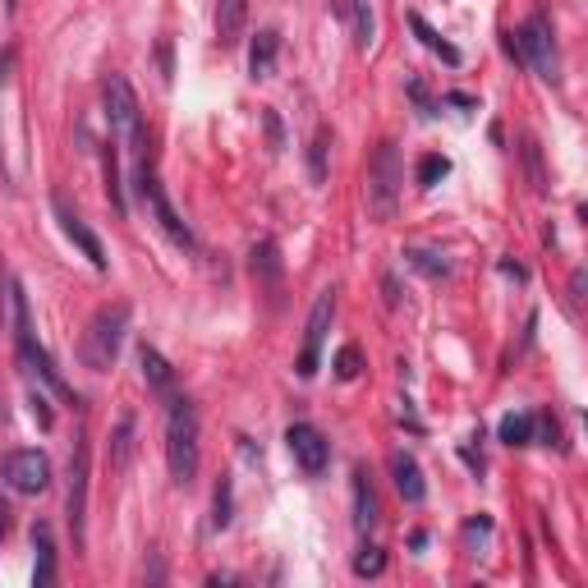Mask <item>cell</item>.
I'll use <instances>...</instances> for the list:
<instances>
[{
	"mask_svg": "<svg viewBox=\"0 0 588 588\" xmlns=\"http://www.w3.org/2000/svg\"><path fill=\"white\" fill-rule=\"evenodd\" d=\"M166 465H170V478L180 488H189L199 478V465H203V446H199V409L193 400L176 396L166 409Z\"/></svg>",
	"mask_w": 588,
	"mask_h": 588,
	"instance_id": "obj_1",
	"label": "cell"
},
{
	"mask_svg": "<svg viewBox=\"0 0 588 588\" xmlns=\"http://www.w3.org/2000/svg\"><path fill=\"white\" fill-rule=\"evenodd\" d=\"M101 97H106V120H111L116 143L129 147L134 166L147 161V157H143V152H147V124H143L139 93L129 88V79H124V74H111V79H106V88H101Z\"/></svg>",
	"mask_w": 588,
	"mask_h": 588,
	"instance_id": "obj_2",
	"label": "cell"
},
{
	"mask_svg": "<svg viewBox=\"0 0 588 588\" xmlns=\"http://www.w3.org/2000/svg\"><path fill=\"white\" fill-rule=\"evenodd\" d=\"M124 332H129V303H106V309H97L93 322H88V332H83V340H79L83 368H93V373H106V368L120 359Z\"/></svg>",
	"mask_w": 588,
	"mask_h": 588,
	"instance_id": "obj_3",
	"label": "cell"
},
{
	"mask_svg": "<svg viewBox=\"0 0 588 588\" xmlns=\"http://www.w3.org/2000/svg\"><path fill=\"white\" fill-rule=\"evenodd\" d=\"M400 189H405V161H400V147L386 139L377 143L373 161H368V212H373V221H396Z\"/></svg>",
	"mask_w": 588,
	"mask_h": 588,
	"instance_id": "obj_4",
	"label": "cell"
},
{
	"mask_svg": "<svg viewBox=\"0 0 588 588\" xmlns=\"http://www.w3.org/2000/svg\"><path fill=\"white\" fill-rule=\"evenodd\" d=\"M506 51L519 60V64H529V70L538 79H548L556 83L561 79V64H556V37H552V24L542 14L525 19L515 33H506Z\"/></svg>",
	"mask_w": 588,
	"mask_h": 588,
	"instance_id": "obj_5",
	"label": "cell"
},
{
	"mask_svg": "<svg viewBox=\"0 0 588 588\" xmlns=\"http://www.w3.org/2000/svg\"><path fill=\"white\" fill-rule=\"evenodd\" d=\"M134 184H139L143 199H147V207H152V216H157V226L166 230L170 244H176V249H199V239H193V230L184 226V216H180L176 207H170L166 189H161V180L147 170V161H139V166H134Z\"/></svg>",
	"mask_w": 588,
	"mask_h": 588,
	"instance_id": "obj_6",
	"label": "cell"
},
{
	"mask_svg": "<svg viewBox=\"0 0 588 588\" xmlns=\"http://www.w3.org/2000/svg\"><path fill=\"white\" fill-rule=\"evenodd\" d=\"M88 469H93L88 428H79L74 455H70V492H64V511H70V529H74L79 548H83V519H88Z\"/></svg>",
	"mask_w": 588,
	"mask_h": 588,
	"instance_id": "obj_7",
	"label": "cell"
},
{
	"mask_svg": "<svg viewBox=\"0 0 588 588\" xmlns=\"http://www.w3.org/2000/svg\"><path fill=\"white\" fill-rule=\"evenodd\" d=\"M332 322H336V290H322L317 303H313V313H309V326H303V350H299V363H295L299 377H317V368H322V345H326V332H332Z\"/></svg>",
	"mask_w": 588,
	"mask_h": 588,
	"instance_id": "obj_8",
	"label": "cell"
},
{
	"mask_svg": "<svg viewBox=\"0 0 588 588\" xmlns=\"http://www.w3.org/2000/svg\"><path fill=\"white\" fill-rule=\"evenodd\" d=\"M0 473H5V483L24 496H37L51 488V460L41 451H10L5 460H0Z\"/></svg>",
	"mask_w": 588,
	"mask_h": 588,
	"instance_id": "obj_9",
	"label": "cell"
},
{
	"mask_svg": "<svg viewBox=\"0 0 588 588\" xmlns=\"http://www.w3.org/2000/svg\"><path fill=\"white\" fill-rule=\"evenodd\" d=\"M51 207H56V221H60V230H64V239H70V244L83 253V257H88V263L97 267V272H106V267H111V263H106V249H101V239L88 230V221H83V216L70 207V203H64L60 199V193H56V199H51Z\"/></svg>",
	"mask_w": 588,
	"mask_h": 588,
	"instance_id": "obj_10",
	"label": "cell"
},
{
	"mask_svg": "<svg viewBox=\"0 0 588 588\" xmlns=\"http://www.w3.org/2000/svg\"><path fill=\"white\" fill-rule=\"evenodd\" d=\"M286 446H290L295 465H299L303 473H322L326 460H332V442H326L313 423H290V428H286Z\"/></svg>",
	"mask_w": 588,
	"mask_h": 588,
	"instance_id": "obj_11",
	"label": "cell"
},
{
	"mask_svg": "<svg viewBox=\"0 0 588 588\" xmlns=\"http://www.w3.org/2000/svg\"><path fill=\"white\" fill-rule=\"evenodd\" d=\"M391 478H396V492L409 501V506H419V501L428 496L423 469H419V460H413L409 451H396V455H391Z\"/></svg>",
	"mask_w": 588,
	"mask_h": 588,
	"instance_id": "obj_12",
	"label": "cell"
},
{
	"mask_svg": "<svg viewBox=\"0 0 588 588\" xmlns=\"http://www.w3.org/2000/svg\"><path fill=\"white\" fill-rule=\"evenodd\" d=\"M276 56H280V33L276 28H257L253 47H249V74L253 79H272L276 74Z\"/></svg>",
	"mask_w": 588,
	"mask_h": 588,
	"instance_id": "obj_13",
	"label": "cell"
},
{
	"mask_svg": "<svg viewBox=\"0 0 588 588\" xmlns=\"http://www.w3.org/2000/svg\"><path fill=\"white\" fill-rule=\"evenodd\" d=\"M249 24V0H216V41L235 47Z\"/></svg>",
	"mask_w": 588,
	"mask_h": 588,
	"instance_id": "obj_14",
	"label": "cell"
},
{
	"mask_svg": "<svg viewBox=\"0 0 588 588\" xmlns=\"http://www.w3.org/2000/svg\"><path fill=\"white\" fill-rule=\"evenodd\" d=\"M33 552H37L33 584L47 588L56 579V538H51V525H33Z\"/></svg>",
	"mask_w": 588,
	"mask_h": 588,
	"instance_id": "obj_15",
	"label": "cell"
},
{
	"mask_svg": "<svg viewBox=\"0 0 588 588\" xmlns=\"http://www.w3.org/2000/svg\"><path fill=\"white\" fill-rule=\"evenodd\" d=\"M355 529L359 533H368V529H373L377 525V492H373V483H368V469L359 465L355 469Z\"/></svg>",
	"mask_w": 588,
	"mask_h": 588,
	"instance_id": "obj_16",
	"label": "cell"
},
{
	"mask_svg": "<svg viewBox=\"0 0 588 588\" xmlns=\"http://www.w3.org/2000/svg\"><path fill=\"white\" fill-rule=\"evenodd\" d=\"M409 28H413V37H419V41H423V47H428L432 56H442L446 64H460V60H465V56H460V47H451V41H446L437 28H432L423 14H409Z\"/></svg>",
	"mask_w": 588,
	"mask_h": 588,
	"instance_id": "obj_17",
	"label": "cell"
},
{
	"mask_svg": "<svg viewBox=\"0 0 588 588\" xmlns=\"http://www.w3.org/2000/svg\"><path fill=\"white\" fill-rule=\"evenodd\" d=\"M336 10L355 19V41H359V51L373 47V37H377V19H373V10H368V0H336Z\"/></svg>",
	"mask_w": 588,
	"mask_h": 588,
	"instance_id": "obj_18",
	"label": "cell"
},
{
	"mask_svg": "<svg viewBox=\"0 0 588 588\" xmlns=\"http://www.w3.org/2000/svg\"><path fill=\"white\" fill-rule=\"evenodd\" d=\"M496 437L506 446H529L538 437V419H533V413H506L501 428H496Z\"/></svg>",
	"mask_w": 588,
	"mask_h": 588,
	"instance_id": "obj_19",
	"label": "cell"
},
{
	"mask_svg": "<svg viewBox=\"0 0 588 588\" xmlns=\"http://www.w3.org/2000/svg\"><path fill=\"white\" fill-rule=\"evenodd\" d=\"M253 276L257 280H267V286H280V249H276V239H263V244H253Z\"/></svg>",
	"mask_w": 588,
	"mask_h": 588,
	"instance_id": "obj_20",
	"label": "cell"
},
{
	"mask_svg": "<svg viewBox=\"0 0 588 588\" xmlns=\"http://www.w3.org/2000/svg\"><path fill=\"white\" fill-rule=\"evenodd\" d=\"M129 455H134V419H124L116 423V437H111V469L116 473H124L129 469Z\"/></svg>",
	"mask_w": 588,
	"mask_h": 588,
	"instance_id": "obj_21",
	"label": "cell"
},
{
	"mask_svg": "<svg viewBox=\"0 0 588 588\" xmlns=\"http://www.w3.org/2000/svg\"><path fill=\"white\" fill-rule=\"evenodd\" d=\"M405 263L413 267V272H423V276H432V280H442V276H451V263L442 253H432V249H405Z\"/></svg>",
	"mask_w": 588,
	"mask_h": 588,
	"instance_id": "obj_22",
	"label": "cell"
},
{
	"mask_svg": "<svg viewBox=\"0 0 588 588\" xmlns=\"http://www.w3.org/2000/svg\"><path fill=\"white\" fill-rule=\"evenodd\" d=\"M139 363H143V377H147V386H157V391H170V363L152 350V345H143L139 350Z\"/></svg>",
	"mask_w": 588,
	"mask_h": 588,
	"instance_id": "obj_23",
	"label": "cell"
},
{
	"mask_svg": "<svg viewBox=\"0 0 588 588\" xmlns=\"http://www.w3.org/2000/svg\"><path fill=\"white\" fill-rule=\"evenodd\" d=\"M446 176H451V161L437 157V152H428V157L419 161V176H413V180H419V189H432V184L446 180Z\"/></svg>",
	"mask_w": 588,
	"mask_h": 588,
	"instance_id": "obj_24",
	"label": "cell"
},
{
	"mask_svg": "<svg viewBox=\"0 0 588 588\" xmlns=\"http://www.w3.org/2000/svg\"><path fill=\"white\" fill-rule=\"evenodd\" d=\"M386 571V552L382 548H363L359 556H355V575L359 579H377Z\"/></svg>",
	"mask_w": 588,
	"mask_h": 588,
	"instance_id": "obj_25",
	"label": "cell"
},
{
	"mask_svg": "<svg viewBox=\"0 0 588 588\" xmlns=\"http://www.w3.org/2000/svg\"><path fill=\"white\" fill-rule=\"evenodd\" d=\"M359 368H363V350H359V345H345V350L336 355V377L340 382H355Z\"/></svg>",
	"mask_w": 588,
	"mask_h": 588,
	"instance_id": "obj_26",
	"label": "cell"
},
{
	"mask_svg": "<svg viewBox=\"0 0 588 588\" xmlns=\"http://www.w3.org/2000/svg\"><path fill=\"white\" fill-rule=\"evenodd\" d=\"M212 529H230V478L216 483V506H212Z\"/></svg>",
	"mask_w": 588,
	"mask_h": 588,
	"instance_id": "obj_27",
	"label": "cell"
},
{
	"mask_svg": "<svg viewBox=\"0 0 588 588\" xmlns=\"http://www.w3.org/2000/svg\"><path fill=\"white\" fill-rule=\"evenodd\" d=\"M28 405H33L37 428H51V423H56V413H51V405H47V391L33 386V382H28Z\"/></svg>",
	"mask_w": 588,
	"mask_h": 588,
	"instance_id": "obj_28",
	"label": "cell"
},
{
	"mask_svg": "<svg viewBox=\"0 0 588 588\" xmlns=\"http://www.w3.org/2000/svg\"><path fill=\"white\" fill-rule=\"evenodd\" d=\"M313 180H317V184L326 180V129H322L317 143H313Z\"/></svg>",
	"mask_w": 588,
	"mask_h": 588,
	"instance_id": "obj_29",
	"label": "cell"
},
{
	"mask_svg": "<svg viewBox=\"0 0 588 588\" xmlns=\"http://www.w3.org/2000/svg\"><path fill=\"white\" fill-rule=\"evenodd\" d=\"M409 97L419 101V111H423V116H432V97H428V88H423L419 79H409Z\"/></svg>",
	"mask_w": 588,
	"mask_h": 588,
	"instance_id": "obj_30",
	"label": "cell"
},
{
	"mask_svg": "<svg viewBox=\"0 0 588 588\" xmlns=\"http://www.w3.org/2000/svg\"><path fill=\"white\" fill-rule=\"evenodd\" d=\"M5 533H10V506L0 501V542H5Z\"/></svg>",
	"mask_w": 588,
	"mask_h": 588,
	"instance_id": "obj_31",
	"label": "cell"
},
{
	"mask_svg": "<svg viewBox=\"0 0 588 588\" xmlns=\"http://www.w3.org/2000/svg\"><path fill=\"white\" fill-rule=\"evenodd\" d=\"M10 423V405H5V396H0V428Z\"/></svg>",
	"mask_w": 588,
	"mask_h": 588,
	"instance_id": "obj_32",
	"label": "cell"
},
{
	"mask_svg": "<svg viewBox=\"0 0 588 588\" xmlns=\"http://www.w3.org/2000/svg\"><path fill=\"white\" fill-rule=\"evenodd\" d=\"M14 5H19V0H5V10H14Z\"/></svg>",
	"mask_w": 588,
	"mask_h": 588,
	"instance_id": "obj_33",
	"label": "cell"
}]
</instances>
